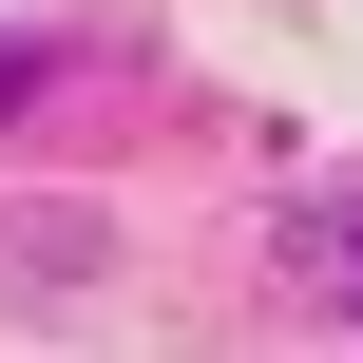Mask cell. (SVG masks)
Returning a JSON list of instances; mask_svg holds the SVG:
<instances>
[{
    "label": "cell",
    "instance_id": "1",
    "mask_svg": "<svg viewBox=\"0 0 363 363\" xmlns=\"http://www.w3.org/2000/svg\"><path fill=\"white\" fill-rule=\"evenodd\" d=\"M287 287H306L325 325H363V172H345V191H306V211H287Z\"/></svg>",
    "mask_w": 363,
    "mask_h": 363
},
{
    "label": "cell",
    "instance_id": "2",
    "mask_svg": "<svg viewBox=\"0 0 363 363\" xmlns=\"http://www.w3.org/2000/svg\"><path fill=\"white\" fill-rule=\"evenodd\" d=\"M0 268H19V287H77V268H96V211H19Z\"/></svg>",
    "mask_w": 363,
    "mask_h": 363
},
{
    "label": "cell",
    "instance_id": "3",
    "mask_svg": "<svg viewBox=\"0 0 363 363\" xmlns=\"http://www.w3.org/2000/svg\"><path fill=\"white\" fill-rule=\"evenodd\" d=\"M38 77H57V38H0V115H19V96H38Z\"/></svg>",
    "mask_w": 363,
    "mask_h": 363
}]
</instances>
